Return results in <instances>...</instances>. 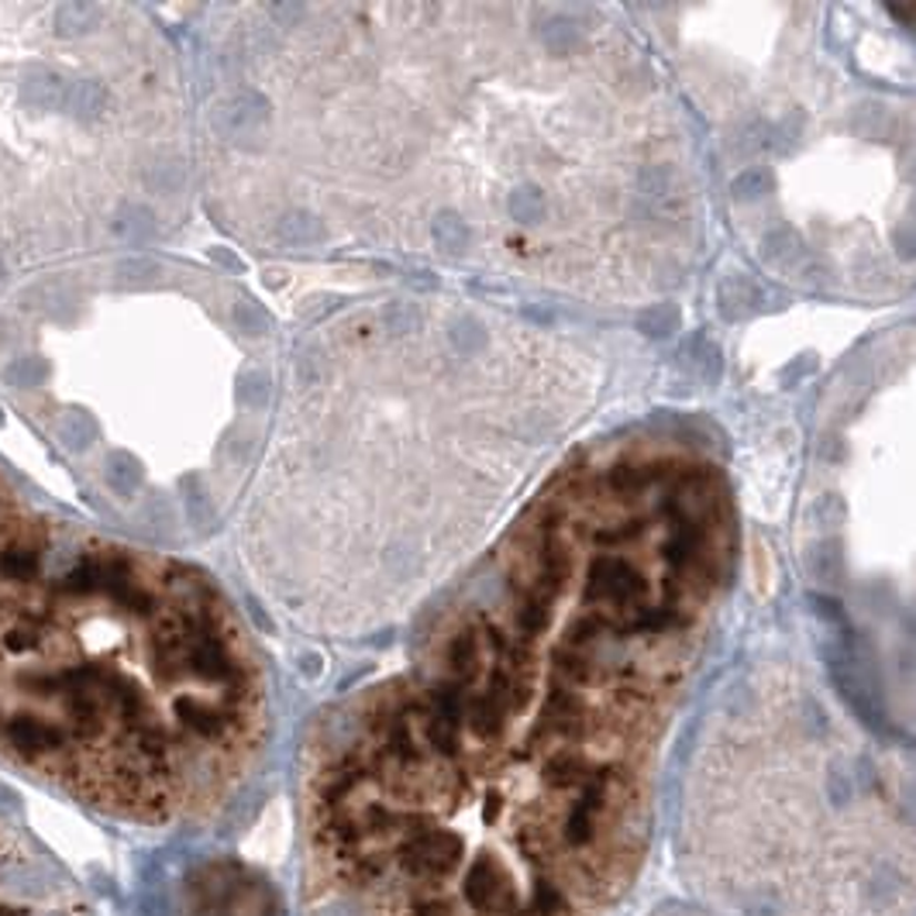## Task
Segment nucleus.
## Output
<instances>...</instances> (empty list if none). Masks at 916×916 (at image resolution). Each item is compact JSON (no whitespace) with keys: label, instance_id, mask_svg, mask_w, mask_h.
Here are the masks:
<instances>
[{"label":"nucleus","instance_id":"obj_1","mask_svg":"<svg viewBox=\"0 0 916 916\" xmlns=\"http://www.w3.org/2000/svg\"><path fill=\"white\" fill-rule=\"evenodd\" d=\"M666 728L558 645L449 617L313 772L318 916H596L638 875Z\"/></svg>","mask_w":916,"mask_h":916},{"label":"nucleus","instance_id":"obj_2","mask_svg":"<svg viewBox=\"0 0 916 916\" xmlns=\"http://www.w3.org/2000/svg\"><path fill=\"white\" fill-rule=\"evenodd\" d=\"M49 524V514L35 511L28 500H21L0 476V565H11L24 552L39 545L42 531Z\"/></svg>","mask_w":916,"mask_h":916}]
</instances>
